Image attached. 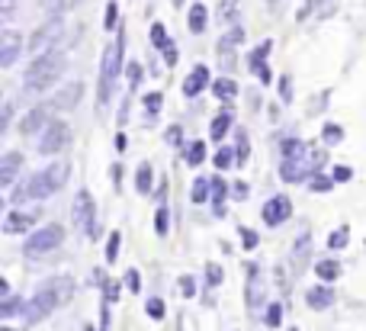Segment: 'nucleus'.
<instances>
[{
    "label": "nucleus",
    "mask_w": 366,
    "mask_h": 331,
    "mask_svg": "<svg viewBox=\"0 0 366 331\" xmlns=\"http://www.w3.org/2000/svg\"><path fill=\"white\" fill-rule=\"evenodd\" d=\"M71 293H74V280H71V277H51V280H45L42 287L32 293V300L23 306V319L29 322V325L49 319L58 306H64V302L71 300Z\"/></svg>",
    "instance_id": "obj_1"
},
{
    "label": "nucleus",
    "mask_w": 366,
    "mask_h": 331,
    "mask_svg": "<svg viewBox=\"0 0 366 331\" xmlns=\"http://www.w3.org/2000/svg\"><path fill=\"white\" fill-rule=\"evenodd\" d=\"M68 174H71V164H64V161H55V164H49L45 171L32 174L26 184H19V190L10 193V203H26V199H45V197H51V193H58L64 187Z\"/></svg>",
    "instance_id": "obj_2"
},
{
    "label": "nucleus",
    "mask_w": 366,
    "mask_h": 331,
    "mask_svg": "<svg viewBox=\"0 0 366 331\" xmlns=\"http://www.w3.org/2000/svg\"><path fill=\"white\" fill-rule=\"evenodd\" d=\"M64 68H68V61H64L61 51H45V55H36L32 58V64L26 68L23 87L32 90V94H42L45 87H51V84L64 74Z\"/></svg>",
    "instance_id": "obj_3"
},
{
    "label": "nucleus",
    "mask_w": 366,
    "mask_h": 331,
    "mask_svg": "<svg viewBox=\"0 0 366 331\" xmlns=\"http://www.w3.org/2000/svg\"><path fill=\"white\" fill-rule=\"evenodd\" d=\"M122 45H126V39L116 36L113 42L103 49V58H100V87H97V103H100V109H103V103L109 100L113 84H116V77H119V71H122Z\"/></svg>",
    "instance_id": "obj_4"
},
{
    "label": "nucleus",
    "mask_w": 366,
    "mask_h": 331,
    "mask_svg": "<svg viewBox=\"0 0 366 331\" xmlns=\"http://www.w3.org/2000/svg\"><path fill=\"white\" fill-rule=\"evenodd\" d=\"M64 242V229L61 225H45V229L32 232L29 238H26V255L29 257H39V255H49V251H55L58 244Z\"/></svg>",
    "instance_id": "obj_5"
},
{
    "label": "nucleus",
    "mask_w": 366,
    "mask_h": 331,
    "mask_svg": "<svg viewBox=\"0 0 366 331\" xmlns=\"http://www.w3.org/2000/svg\"><path fill=\"white\" fill-rule=\"evenodd\" d=\"M97 206H94V197L87 190H77L74 197V225L81 232H87L90 238H97Z\"/></svg>",
    "instance_id": "obj_6"
},
{
    "label": "nucleus",
    "mask_w": 366,
    "mask_h": 331,
    "mask_svg": "<svg viewBox=\"0 0 366 331\" xmlns=\"http://www.w3.org/2000/svg\"><path fill=\"white\" fill-rule=\"evenodd\" d=\"M61 36H64V23H61V19H49V23L39 26L36 36L29 39V51L45 55V51H51V45H55Z\"/></svg>",
    "instance_id": "obj_7"
},
{
    "label": "nucleus",
    "mask_w": 366,
    "mask_h": 331,
    "mask_svg": "<svg viewBox=\"0 0 366 331\" xmlns=\"http://www.w3.org/2000/svg\"><path fill=\"white\" fill-rule=\"evenodd\" d=\"M68 142H71V129H68V122L55 119V122H49V129L42 132L39 152H42V154H55V152H61V148L68 145Z\"/></svg>",
    "instance_id": "obj_8"
},
{
    "label": "nucleus",
    "mask_w": 366,
    "mask_h": 331,
    "mask_svg": "<svg viewBox=\"0 0 366 331\" xmlns=\"http://www.w3.org/2000/svg\"><path fill=\"white\" fill-rule=\"evenodd\" d=\"M19 49H23V39H19V32H13V29L0 32V68H10V64L16 61Z\"/></svg>",
    "instance_id": "obj_9"
},
{
    "label": "nucleus",
    "mask_w": 366,
    "mask_h": 331,
    "mask_svg": "<svg viewBox=\"0 0 366 331\" xmlns=\"http://www.w3.org/2000/svg\"><path fill=\"white\" fill-rule=\"evenodd\" d=\"M81 97H84V84L74 81V84H68V87L58 90V94L51 97L49 107H51V109H61V113H64V109H74L77 103H81Z\"/></svg>",
    "instance_id": "obj_10"
},
{
    "label": "nucleus",
    "mask_w": 366,
    "mask_h": 331,
    "mask_svg": "<svg viewBox=\"0 0 366 331\" xmlns=\"http://www.w3.org/2000/svg\"><path fill=\"white\" fill-rule=\"evenodd\" d=\"M290 216H292L290 197H273V199H267V206H264V222H267V225H280V222H286Z\"/></svg>",
    "instance_id": "obj_11"
},
{
    "label": "nucleus",
    "mask_w": 366,
    "mask_h": 331,
    "mask_svg": "<svg viewBox=\"0 0 366 331\" xmlns=\"http://www.w3.org/2000/svg\"><path fill=\"white\" fill-rule=\"evenodd\" d=\"M49 109H51V107H36V109H29V113L23 116V122H19V132H23V135H32V132H39V129H49Z\"/></svg>",
    "instance_id": "obj_12"
},
{
    "label": "nucleus",
    "mask_w": 366,
    "mask_h": 331,
    "mask_svg": "<svg viewBox=\"0 0 366 331\" xmlns=\"http://www.w3.org/2000/svg\"><path fill=\"white\" fill-rule=\"evenodd\" d=\"M36 219H39V212H10V216L4 219V232L6 235H16V232H26V229H32L36 225Z\"/></svg>",
    "instance_id": "obj_13"
},
{
    "label": "nucleus",
    "mask_w": 366,
    "mask_h": 331,
    "mask_svg": "<svg viewBox=\"0 0 366 331\" xmlns=\"http://www.w3.org/2000/svg\"><path fill=\"white\" fill-rule=\"evenodd\" d=\"M206 84H209V68H206V64H196V68L187 74V81H183V94L196 97V94H202V90H206Z\"/></svg>",
    "instance_id": "obj_14"
},
{
    "label": "nucleus",
    "mask_w": 366,
    "mask_h": 331,
    "mask_svg": "<svg viewBox=\"0 0 366 331\" xmlns=\"http://www.w3.org/2000/svg\"><path fill=\"white\" fill-rule=\"evenodd\" d=\"M19 164H23V154H19V152H6L4 158H0V187H10L13 184Z\"/></svg>",
    "instance_id": "obj_15"
},
{
    "label": "nucleus",
    "mask_w": 366,
    "mask_h": 331,
    "mask_svg": "<svg viewBox=\"0 0 366 331\" xmlns=\"http://www.w3.org/2000/svg\"><path fill=\"white\" fill-rule=\"evenodd\" d=\"M267 51H270V39H267V42H260L257 49L251 51V71H254V74H257L264 84L270 81V68H267V61H264V58H267Z\"/></svg>",
    "instance_id": "obj_16"
},
{
    "label": "nucleus",
    "mask_w": 366,
    "mask_h": 331,
    "mask_svg": "<svg viewBox=\"0 0 366 331\" xmlns=\"http://www.w3.org/2000/svg\"><path fill=\"white\" fill-rule=\"evenodd\" d=\"M305 302H309V309H328L331 302H335V290H328V287H312L309 293H305Z\"/></svg>",
    "instance_id": "obj_17"
},
{
    "label": "nucleus",
    "mask_w": 366,
    "mask_h": 331,
    "mask_svg": "<svg viewBox=\"0 0 366 331\" xmlns=\"http://www.w3.org/2000/svg\"><path fill=\"white\" fill-rule=\"evenodd\" d=\"M312 251V235L309 232H302V235L296 238V251H292V264H296V270L305 267V255Z\"/></svg>",
    "instance_id": "obj_18"
},
{
    "label": "nucleus",
    "mask_w": 366,
    "mask_h": 331,
    "mask_svg": "<svg viewBox=\"0 0 366 331\" xmlns=\"http://www.w3.org/2000/svg\"><path fill=\"white\" fill-rule=\"evenodd\" d=\"M206 23H209L206 4H193V6H189V29H193V32H206Z\"/></svg>",
    "instance_id": "obj_19"
},
{
    "label": "nucleus",
    "mask_w": 366,
    "mask_h": 331,
    "mask_svg": "<svg viewBox=\"0 0 366 331\" xmlns=\"http://www.w3.org/2000/svg\"><path fill=\"white\" fill-rule=\"evenodd\" d=\"M228 126H232V109H222V113L212 119V129H209V132H212V139H225Z\"/></svg>",
    "instance_id": "obj_20"
},
{
    "label": "nucleus",
    "mask_w": 366,
    "mask_h": 331,
    "mask_svg": "<svg viewBox=\"0 0 366 331\" xmlns=\"http://www.w3.org/2000/svg\"><path fill=\"white\" fill-rule=\"evenodd\" d=\"M212 90H215V97H219V100H232V97L238 94V84H234L232 77H219V81L212 84Z\"/></svg>",
    "instance_id": "obj_21"
},
{
    "label": "nucleus",
    "mask_w": 366,
    "mask_h": 331,
    "mask_svg": "<svg viewBox=\"0 0 366 331\" xmlns=\"http://www.w3.org/2000/svg\"><path fill=\"white\" fill-rule=\"evenodd\" d=\"M312 148L305 145L302 139H286L283 142V158H302V154H309Z\"/></svg>",
    "instance_id": "obj_22"
},
{
    "label": "nucleus",
    "mask_w": 366,
    "mask_h": 331,
    "mask_svg": "<svg viewBox=\"0 0 366 331\" xmlns=\"http://www.w3.org/2000/svg\"><path fill=\"white\" fill-rule=\"evenodd\" d=\"M193 203H206L209 197H212V180H206V177H196V184H193Z\"/></svg>",
    "instance_id": "obj_23"
},
{
    "label": "nucleus",
    "mask_w": 366,
    "mask_h": 331,
    "mask_svg": "<svg viewBox=\"0 0 366 331\" xmlns=\"http://www.w3.org/2000/svg\"><path fill=\"white\" fill-rule=\"evenodd\" d=\"M315 274L318 277H322V280H337V274H341V264H337V261H322V264H318V267H315Z\"/></svg>",
    "instance_id": "obj_24"
},
{
    "label": "nucleus",
    "mask_w": 366,
    "mask_h": 331,
    "mask_svg": "<svg viewBox=\"0 0 366 331\" xmlns=\"http://www.w3.org/2000/svg\"><path fill=\"white\" fill-rule=\"evenodd\" d=\"M232 164H238V152H232V148H219V152H215V167H222V171H225V167H232Z\"/></svg>",
    "instance_id": "obj_25"
},
{
    "label": "nucleus",
    "mask_w": 366,
    "mask_h": 331,
    "mask_svg": "<svg viewBox=\"0 0 366 331\" xmlns=\"http://www.w3.org/2000/svg\"><path fill=\"white\" fill-rule=\"evenodd\" d=\"M135 187H139V193H148V190H152V164H139V174H135Z\"/></svg>",
    "instance_id": "obj_26"
},
{
    "label": "nucleus",
    "mask_w": 366,
    "mask_h": 331,
    "mask_svg": "<svg viewBox=\"0 0 366 331\" xmlns=\"http://www.w3.org/2000/svg\"><path fill=\"white\" fill-rule=\"evenodd\" d=\"M347 238H350V229H347V225H341L337 232H331V235H328V248L331 251H341L344 244H347Z\"/></svg>",
    "instance_id": "obj_27"
},
{
    "label": "nucleus",
    "mask_w": 366,
    "mask_h": 331,
    "mask_svg": "<svg viewBox=\"0 0 366 331\" xmlns=\"http://www.w3.org/2000/svg\"><path fill=\"white\" fill-rule=\"evenodd\" d=\"M202 158H206V142H193L187 148V164H202Z\"/></svg>",
    "instance_id": "obj_28"
},
{
    "label": "nucleus",
    "mask_w": 366,
    "mask_h": 331,
    "mask_svg": "<svg viewBox=\"0 0 366 331\" xmlns=\"http://www.w3.org/2000/svg\"><path fill=\"white\" fill-rule=\"evenodd\" d=\"M152 42H154V49H171V42H167V32H164V26L161 23H154L152 26Z\"/></svg>",
    "instance_id": "obj_29"
},
{
    "label": "nucleus",
    "mask_w": 366,
    "mask_h": 331,
    "mask_svg": "<svg viewBox=\"0 0 366 331\" xmlns=\"http://www.w3.org/2000/svg\"><path fill=\"white\" fill-rule=\"evenodd\" d=\"M145 312L152 315L154 322H158V319H164V300H158V296H152V300L145 302Z\"/></svg>",
    "instance_id": "obj_30"
},
{
    "label": "nucleus",
    "mask_w": 366,
    "mask_h": 331,
    "mask_svg": "<svg viewBox=\"0 0 366 331\" xmlns=\"http://www.w3.org/2000/svg\"><path fill=\"white\" fill-rule=\"evenodd\" d=\"M225 193H228V187L222 184L219 177H212V199H215V212L222 216V199H225Z\"/></svg>",
    "instance_id": "obj_31"
},
{
    "label": "nucleus",
    "mask_w": 366,
    "mask_h": 331,
    "mask_svg": "<svg viewBox=\"0 0 366 331\" xmlns=\"http://www.w3.org/2000/svg\"><path fill=\"white\" fill-rule=\"evenodd\" d=\"M119 242H122L119 232H109V242H107V261H109V264L119 257Z\"/></svg>",
    "instance_id": "obj_32"
},
{
    "label": "nucleus",
    "mask_w": 366,
    "mask_h": 331,
    "mask_svg": "<svg viewBox=\"0 0 366 331\" xmlns=\"http://www.w3.org/2000/svg\"><path fill=\"white\" fill-rule=\"evenodd\" d=\"M322 135H325V142H328V145H337V142L344 139V129H341V126H335V122H328Z\"/></svg>",
    "instance_id": "obj_33"
},
{
    "label": "nucleus",
    "mask_w": 366,
    "mask_h": 331,
    "mask_svg": "<svg viewBox=\"0 0 366 331\" xmlns=\"http://www.w3.org/2000/svg\"><path fill=\"white\" fill-rule=\"evenodd\" d=\"M309 187H312V190H318V193H325V190H331V187H335V180H331V177H322V174H312Z\"/></svg>",
    "instance_id": "obj_34"
},
{
    "label": "nucleus",
    "mask_w": 366,
    "mask_h": 331,
    "mask_svg": "<svg viewBox=\"0 0 366 331\" xmlns=\"http://www.w3.org/2000/svg\"><path fill=\"white\" fill-rule=\"evenodd\" d=\"M19 306H26V302H19L16 296H10V300H4V306H0V319H10V315L16 312Z\"/></svg>",
    "instance_id": "obj_35"
},
{
    "label": "nucleus",
    "mask_w": 366,
    "mask_h": 331,
    "mask_svg": "<svg viewBox=\"0 0 366 331\" xmlns=\"http://www.w3.org/2000/svg\"><path fill=\"white\" fill-rule=\"evenodd\" d=\"M257 242H260V238H257V232H254V229H241V244H244L247 251L257 248Z\"/></svg>",
    "instance_id": "obj_36"
},
{
    "label": "nucleus",
    "mask_w": 366,
    "mask_h": 331,
    "mask_svg": "<svg viewBox=\"0 0 366 331\" xmlns=\"http://www.w3.org/2000/svg\"><path fill=\"white\" fill-rule=\"evenodd\" d=\"M280 315H283V306H280V302H273V306L267 309V325L277 328L280 325Z\"/></svg>",
    "instance_id": "obj_37"
},
{
    "label": "nucleus",
    "mask_w": 366,
    "mask_h": 331,
    "mask_svg": "<svg viewBox=\"0 0 366 331\" xmlns=\"http://www.w3.org/2000/svg\"><path fill=\"white\" fill-rule=\"evenodd\" d=\"M154 229H158V235H167V209L161 206L158 216H154Z\"/></svg>",
    "instance_id": "obj_38"
},
{
    "label": "nucleus",
    "mask_w": 366,
    "mask_h": 331,
    "mask_svg": "<svg viewBox=\"0 0 366 331\" xmlns=\"http://www.w3.org/2000/svg\"><path fill=\"white\" fill-rule=\"evenodd\" d=\"M206 277H209V283H212V287H219V283H222V267H219V264H209Z\"/></svg>",
    "instance_id": "obj_39"
},
{
    "label": "nucleus",
    "mask_w": 366,
    "mask_h": 331,
    "mask_svg": "<svg viewBox=\"0 0 366 331\" xmlns=\"http://www.w3.org/2000/svg\"><path fill=\"white\" fill-rule=\"evenodd\" d=\"M180 293L183 296H193L196 293V280H193V277H180Z\"/></svg>",
    "instance_id": "obj_40"
},
{
    "label": "nucleus",
    "mask_w": 366,
    "mask_h": 331,
    "mask_svg": "<svg viewBox=\"0 0 366 331\" xmlns=\"http://www.w3.org/2000/svg\"><path fill=\"white\" fill-rule=\"evenodd\" d=\"M116 10H119L116 4H107V19H103V26H107V29H116Z\"/></svg>",
    "instance_id": "obj_41"
},
{
    "label": "nucleus",
    "mask_w": 366,
    "mask_h": 331,
    "mask_svg": "<svg viewBox=\"0 0 366 331\" xmlns=\"http://www.w3.org/2000/svg\"><path fill=\"white\" fill-rule=\"evenodd\" d=\"M335 6H337V0H318L315 10H318V16H328V13L335 10Z\"/></svg>",
    "instance_id": "obj_42"
},
{
    "label": "nucleus",
    "mask_w": 366,
    "mask_h": 331,
    "mask_svg": "<svg viewBox=\"0 0 366 331\" xmlns=\"http://www.w3.org/2000/svg\"><path fill=\"white\" fill-rule=\"evenodd\" d=\"M126 283H129V290H132V293H139V287H142L139 270H129V274H126Z\"/></svg>",
    "instance_id": "obj_43"
},
{
    "label": "nucleus",
    "mask_w": 366,
    "mask_h": 331,
    "mask_svg": "<svg viewBox=\"0 0 366 331\" xmlns=\"http://www.w3.org/2000/svg\"><path fill=\"white\" fill-rule=\"evenodd\" d=\"M331 180H337V184L350 180V167H335V171H331Z\"/></svg>",
    "instance_id": "obj_44"
},
{
    "label": "nucleus",
    "mask_w": 366,
    "mask_h": 331,
    "mask_svg": "<svg viewBox=\"0 0 366 331\" xmlns=\"http://www.w3.org/2000/svg\"><path fill=\"white\" fill-rule=\"evenodd\" d=\"M116 300H119V283L107 280V302H116Z\"/></svg>",
    "instance_id": "obj_45"
},
{
    "label": "nucleus",
    "mask_w": 366,
    "mask_h": 331,
    "mask_svg": "<svg viewBox=\"0 0 366 331\" xmlns=\"http://www.w3.org/2000/svg\"><path fill=\"white\" fill-rule=\"evenodd\" d=\"M13 10H16V0H0V16H13Z\"/></svg>",
    "instance_id": "obj_46"
},
{
    "label": "nucleus",
    "mask_w": 366,
    "mask_h": 331,
    "mask_svg": "<svg viewBox=\"0 0 366 331\" xmlns=\"http://www.w3.org/2000/svg\"><path fill=\"white\" fill-rule=\"evenodd\" d=\"M180 139H183V129H180V126H171V129H167V142H171V145H180Z\"/></svg>",
    "instance_id": "obj_47"
},
{
    "label": "nucleus",
    "mask_w": 366,
    "mask_h": 331,
    "mask_svg": "<svg viewBox=\"0 0 366 331\" xmlns=\"http://www.w3.org/2000/svg\"><path fill=\"white\" fill-rule=\"evenodd\" d=\"M161 100H164V97H161L158 90H154V94H148V97H145V107H148V109H158V107H161Z\"/></svg>",
    "instance_id": "obj_48"
},
{
    "label": "nucleus",
    "mask_w": 366,
    "mask_h": 331,
    "mask_svg": "<svg viewBox=\"0 0 366 331\" xmlns=\"http://www.w3.org/2000/svg\"><path fill=\"white\" fill-rule=\"evenodd\" d=\"M280 97H283L286 103L292 100V90H290V77H283V81H280Z\"/></svg>",
    "instance_id": "obj_49"
},
{
    "label": "nucleus",
    "mask_w": 366,
    "mask_h": 331,
    "mask_svg": "<svg viewBox=\"0 0 366 331\" xmlns=\"http://www.w3.org/2000/svg\"><path fill=\"white\" fill-rule=\"evenodd\" d=\"M139 77H142V68L135 61H129V84H139Z\"/></svg>",
    "instance_id": "obj_50"
},
{
    "label": "nucleus",
    "mask_w": 366,
    "mask_h": 331,
    "mask_svg": "<svg viewBox=\"0 0 366 331\" xmlns=\"http://www.w3.org/2000/svg\"><path fill=\"white\" fill-rule=\"evenodd\" d=\"M10 126V107H4V116H0V132Z\"/></svg>",
    "instance_id": "obj_51"
},
{
    "label": "nucleus",
    "mask_w": 366,
    "mask_h": 331,
    "mask_svg": "<svg viewBox=\"0 0 366 331\" xmlns=\"http://www.w3.org/2000/svg\"><path fill=\"white\" fill-rule=\"evenodd\" d=\"M164 58H167V64H177V49H174V45H171V49L164 51Z\"/></svg>",
    "instance_id": "obj_52"
},
{
    "label": "nucleus",
    "mask_w": 366,
    "mask_h": 331,
    "mask_svg": "<svg viewBox=\"0 0 366 331\" xmlns=\"http://www.w3.org/2000/svg\"><path fill=\"white\" fill-rule=\"evenodd\" d=\"M234 197L244 199V197H247V187H244V184H234Z\"/></svg>",
    "instance_id": "obj_53"
},
{
    "label": "nucleus",
    "mask_w": 366,
    "mask_h": 331,
    "mask_svg": "<svg viewBox=\"0 0 366 331\" xmlns=\"http://www.w3.org/2000/svg\"><path fill=\"white\" fill-rule=\"evenodd\" d=\"M267 4H270V10H277V6H280V0H267Z\"/></svg>",
    "instance_id": "obj_54"
},
{
    "label": "nucleus",
    "mask_w": 366,
    "mask_h": 331,
    "mask_svg": "<svg viewBox=\"0 0 366 331\" xmlns=\"http://www.w3.org/2000/svg\"><path fill=\"white\" fill-rule=\"evenodd\" d=\"M180 4H183V0H174V6H177V10H180Z\"/></svg>",
    "instance_id": "obj_55"
},
{
    "label": "nucleus",
    "mask_w": 366,
    "mask_h": 331,
    "mask_svg": "<svg viewBox=\"0 0 366 331\" xmlns=\"http://www.w3.org/2000/svg\"><path fill=\"white\" fill-rule=\"evenodd\" d=\"M0 331H13V328H0Z\"/></svg>",
    "instance_id": "obj_56"
},
{
    "label": "nucleus",
    "mask_w": 366,
    "mask_h": 331,
    "mask_svg": "<svg viewBox=\"0 0 366 331\" xmlns=\"http://www.w3.org/2000/svg\"><path fill=\"white\" fill-rule=\"evenodd\" d=\"M84 331H94V328H84Z\"/></svg>",
    "instance_id": "obj_57"
},
{
    "label": "nucleus",
    "mask_w": 366,
    "mask_h": 331,
    "mask_svg": "<svg viewBox=\"0 0 366 331\" xmlns=\"http://www.w3.org/2000/svg\"><path fill=\"white\" fill-rule=\"evenodd\" d=\"M292 331H296V328H292Z\"/></svg>",
    "instance_id": "obj_58"
}]
</instances>
